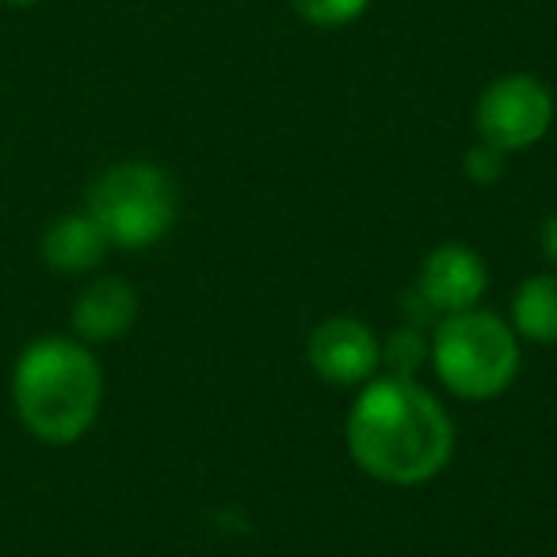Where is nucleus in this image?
<instances>
[{"mask_svg":"<svg viewBox=\"0 0 557 557\" xmlns=\"http://www.w3.org/2000/svg\"><path fill=\"white\" fill-rule=\"evenodd\" d=\"M382 363V348L374 333L356 318H329L310 336V367L333 386L367 382Z\"/></svg>","mask_w":557,"mask_h":557,"instance_id":"nucleus-6","label":"nucleus"},{"mask_svg":"<svg viewBox=\"0 0 557 557\" xmlns=\"http://www.w3.org/2000/svg\"><path fill=\"white\" fill-rule=\"evenodd\" d=\"M88 214L103 230L108 245L149 248L176 222V187L157 164H111L88 187Z\"/></svg>","mask_w":557,"mask_h":557,"instance_id":"nucleus-4","label":"nucleus"},{"mask_svg":"<svg viewBox=\"0 0 557 557\" xmlns=\"http://www.w3.org/2000/svg\"><path fill=\"white\" fill-rule=\"evenodd\" d=\"M488 287V271L470 245H440L420 268V298L432 310L462 313L473 310Z\"/></svg>","mask_w":557,"mask_h":557,"instance_id":"nucleus-7","label":"nucleus"},{"mask_svg":"<svg viewBox=\"0 0 557 557\" xmlns=\"http://www.w3.org/2000/svg\"><path fill=\"white\" fill-rule=\"evenodd\" d=\"M382 359H386L394 379H409L420 367V359H424V341L417 333H409V329H401V333L389 336V344L382 348Z\"/></svg>","mask_w":557,"mask_h":557,"instance_id":"nucleus-12","label":"nucleus"},{"mask_svg":"<svg viewBox=\"0 0 557 557\" xmlns=\"http://www.w3.org/2000/svg\"><path fill=\"white\" fill-rule=\"evenodd\" d=\"M432 356L443 386L466 401L504 394L519 371L516 333L485 310L447 313L435 329Z\"/></svg>","mask_w":557,"mask_h":557,"instance_id":"nucleus-3","label":"nucleus"},{"mask_svg":"<svg viewBox=\"0 0 557 557\" xmlns=\"http://www.w3.org/2000/svg\"><path fill=\"white\" fill-rule=\"evenodd\" d=\"M519 336L534 344H557V275H534L516 290L511 302Z\"/></svg>","mask_w":557,"mask_h":557,"instance_id":"nucleus-10","label":"nucleus"},{"mask_svg":"<svg viewBox=\"0 0 557 557\" xmlns=\"http://www.w3.org/2000/svg\"><path fill=\"white\" fill-rule=\"evenodd\" d=\"M554 123V96L534 77H500L478 103V131L500 153H516L542 138Z\"/></svg>","mask_w":557,"mask_h":557,"instance_id":"nucleus-5","label":"nucleus"},{"mask_svg":"<svg viewBox=\"0 0 557 557\" xmlns=\"http://www.w3.org/2000/svg\"><path fill=\"white\" fill-rule=\"evenodd\" d=\"M12 401L35 440L50 447H70L96 424V412H100V359L70 336H39L16 359Z\"/></svg>","mask_w":557,"mask_h":557,"instance_id":"nucleus-2","label":"nucleus"},{"mask_svg":"<svg viewBox=\"0 0 557 557\" xmlns=\"http://www.w3.org/2000/svg\"><path fill=\"white\" fill-rule=\"evenodd\" d=\"M42 260L47 268L62 271V275H81V271H92L96 263L108 252V237L92 222V214H62L47 225L42 233Z\"/></svg>","mask_w":557,"mask_h":557,"instance_id":"nucleus-9","label":"nucleus"},{"mask_svg":"<svg viewBox=\"0 0 557 557\" xmlns=\"http://www.w3.org/2000/svg\"><path fill=\"white\" fill-rule=\"evenodd\" d=\"M500 172H504V153L488 146V141H481L478 149L466 153V176L478 180V184H493V180H500Z\"/></svg>","mask_w":557,"mask_h":557,"instance_id":"nucleus-13","label":"nucleus"},{"mask_svg":"<svg viewBox=\"0 0 557 557\" xmlns=\"http://www.w3.org/2000/svg\"><path fill=\"white\" fill-rule=\"evenodd\" d=\"M295 9L313 27H344L363 16L371 0H295Z\"/></svg>","mask_w":557,"mask_h":557,"instance_id":"nucleus-11","label":"nucleus"},{"mask_svg":"<svg viewBox=\"0 0 557 557\" xmlns=\"http://www.w3.org/2000/svg\"><path fill=\"white\" fill-rule=\"evenodd\" d=\"M138 318V295L123 278H96L92 287L81 290L73 306V333L81 344L119 341Z\"/></svg>","mask_w":557,"mask_h":557,"instance_id":"nucleus-8","label":"nucleus"},{"mask_svg":"<svg viewBox=\"0 0 557 557\" xmlns=\"http://www.w3.org/2000/svg\"><path fill=\"white\" fill-rule=\"evenodd\" d=\"M0 4H9V9H32V4H39V0H0Z\"/></svg>","mask_w":557,"mask_h":557,"instance_id":"nucleus-15","label":"nucleus"},{"mask_svg":"<svg viewBox=\"0 0 557 557\" xmlns=\"http://www.w3.org/2000/svg\"><path fill=\"white\" fill-rule=\"evenodd\" d=\"M542 252H546V260L557 263V214L542 225Z\"/></svg>","mask_w":557,"mask_h":557,"instance_id":"nucleus-14","label":"nucleus"},{"mask_svg":"<svg viewBox=\"0 0 557 557\" xmlns=\"http://www.w3.org/2000/svg\"><path fill=\"white\" fill-rule=\"evenodd\" d=\"M351 458L386 485L432 481L455 450V424L412 379H379L348 417Z\"/></svg>","mask_w":557,"mask_h":557,"instance_id":"nucleus-1","label":"nucleus"}]
</instances>
